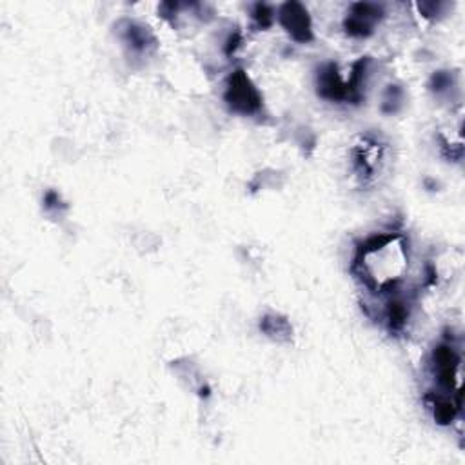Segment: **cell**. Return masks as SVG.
Listing matches in <instances>:
<instances>
[{
	"instance_id": "obj_1",
	"label": "cell",
	"mask_w": 465,
	"mask_h": 465,
	"mask_svg": "<svg viewBox=\"0 0 465 465\" xmlns=\"http://www.w3.org/2000/svg\"><path fill=\"white\" fill-rule=\"evenodd\" d=\"M407 244L400 232H377L358 245L355 271L369 289L378 293L396 291L407 269Z\"/></svg>"
},
{
	"instance_id": "obj_8",
	"label": "cell",
	"mask_w": 465,
	"mask_h": 465,
	"mask_svg": "<svg viewBox=\"0 0 465 465\" xmlns=\"http://www.w3.org/2000/svg\"><path fill=\"white\" fill-rule=\"evenodd\" d=\"M251 17H253L254 24H257L258 28L266 30V28H269V25L275 22V9L267 4H254L253 11H251Z\"/></svg>"
},
{
	"instance_id": "obj_6",
	"label": "cell",
	"mask_w": 465,
	"mask_h": 465,
	"mask_svg": "<svg viewBox=\"0 0 465 465\" xmlns=\"http://www.w3.org/2000/svg\"><path fill=\"white\" fill-rule=\"evenodd\" d=\"M124 40H126L133 49L139 51V53H144V51H148L149 47L155 44L151 33H149L146 28H142V25L139 24H133V22H129L126 30H124Z\"/></svg>"
},
{
	"instance_id": "obj_3",
	"label": "cell",
	"mask_w": 465,
	"mask_h": 465,
	"mask_svg": "<svg viewBox=\"0 0 465 465\" xmlns=\"http://www.w3.org/2000/svg\"><path fill=\"white\" fill-rule=\"evenodd\" d=\"M276 18L296 42L305 44L313 40V22H311L307 9L300 2H286L280 6Z\"/></svg>"
},
{
	"instance_id": "obj_2",
	"label": "cell",
	"mask_w": 465,
	"mask_h": 465,
	"mask_svg": "<svg viewBox=\"0 0 465 465\" xmlns=\"http://www.w3.org/2000/svg\"><path fill=\"white\" fill-rule=\"evenodd\" d=\"M224 98L229 110L244 117L257 114L262 110V95L244 69H237L228 76Z\"/></svg>"
},
{
	"instance_id": "obj_10",
	"label": "cell",
	"mask_w": 465,
	"mask_h": 465,
	"mask_svg": "<svg viewBox=\"0 0 465 465\" xmlns=\"http://www.w3.org/2000/svg\"><path fill=\"white\" fill-rule=\"evenodd\" d=\"M453 75L449 71H438L431 78V89L435 93H444V91L453 88Z\"/></svg>"
},
{
	"instance_id": "obj_4",
	"label": "cell",
	"mask_w": 465,
	"mask_h": 465,
	"mask_svg": "<svg viewBox=\"0 0 465 465\" xmlns=\"http://www.w3.org/2000/svg\"><path fill=\"white\" fill-rule=\"evenodd\" d=\"M318 95L331 102H347V84L340 76L336 64H326L317 76Z\"/></svg>"
},
{
	"instance_id": "obj_9",
	"label": "cell",
	"mask_w": 465,
	"mask_h": 465,
	"mask_svg": "<svg viewBox=\"0 0 465 465\" xmlns=\"http://www.w3.org/2000/svg\"><path fill=\"white\" fill-rule=\"evenodd\" d=\"M402 102V89L398 86H389V89L385 91L384 97V111L385 113H394Z\"/></svg>"
},
{
	"instance_id": "obj_11",
	"label": "cell",
	"mask_w": 465,
	"mask_h": 465,
	"mask_svg": "<svg viewBox=\"0 0 465 465\" xmlns=\"http://www.w3.org/2000/svg\"><path fill=\"white\" fill-rule=\"evenodd\" d=\"M240 42H242L240 33H232L231 37L228 38V42H225V53H228V55L235 53V49H237V47L240 46Z\"/></svg>"
},
{
	"instance_id": "obj_7",
	"label": "cell",
	"mask_w": 465,
	"mask_h": 465,
	"mask_svg": "<svg viewBox=\"0 0 465 465\" xmlns=\"http://www.w3.org/2000/svg\"><path fill=\"white\" fill-rule=\"evenodd\" d=\"M260 329L271 336V339H289L291 334V326L286 318H280L276 314H269V317H264V320L260 322Z\"/></svg>"
},
{
	"instance_id": "obj_5",
	"label": "cell",
	"mask_w": 465,
	"mask_h": 465,
	"mask_svg": "<svg viewBox=\"0 0 465 465\" xmlns=\"http://www.w3.org/2000/svg\"><path fill=\"white\" fill-rule=\"evenodd\" d=\"M396 293L398 291L391 293L393 296L387 300L384 307L385 326L394 334L402 333L407 326V320H409V302L404 300L402 296H398Z\"/></svg>"
}]
</instances>
